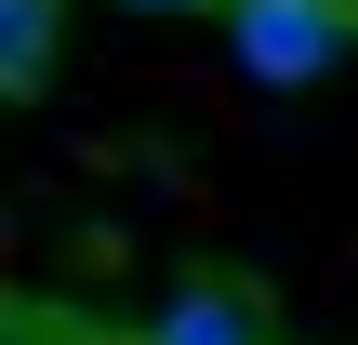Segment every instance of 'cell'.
I'll return each instance as SVG.
<instances>
[{"instance_id": "cell-3", "label": "cell", "mask_w": 358, "mask_h": 345, "mask_svg": "<svg viewBox=\"0 0 358 345\" xmlns=\"http://www.w3.org/2000/svg\"><path fill=\"white\" fill-rule=\"evenodd\" d=\"M0 93L13 106L53 93V0H0Z\"/></svg>"}, {"instance_id": "cell-4", "label": "cell", "mask_w": 358, "mask_h": 345, "mask_svg": "<svg viewBox=\"0 0 358 345\" xmlns=\"http://www.w3.org/2000/svg\"><path fill=\"white\" fill-rule=\"evenodd\" d=\"M120 13H239V0H120Z\"/></svg>"}, {"instance_id": "cell-2", "label": "cell", "mask_w": 358, "mask_h": 345, "mask_svg": "<svg viewBox=\"0 0 358 345\" xmlns=\"http://www.w3.org/2000/svg\"><path fill=\"white\" fill-rule=\"evenodd\" d=\"M146 345H266V306L226 293V279H199V293H173V306L146 319Z\"/></svg>"}, {"instance_id": "cell-1", "label": "cell", "mask_w": 358, "mask_h": 345, "mask_svg": "<svg viewBox=\"0 0 358 345\" xmlns=\"http://www.w3.org/2000/svg\"><path fill=\"white\" fill-rule=\"evenodd\" d=\"M345 40H358L345 0H239V13H226V53H239L252 93H306V80H332Z\"/></svg>"}]
</instances>
